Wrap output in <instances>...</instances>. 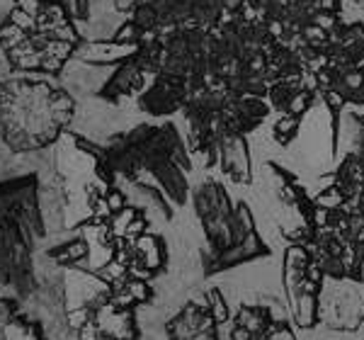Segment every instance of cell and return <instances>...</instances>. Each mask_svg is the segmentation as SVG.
<instances>
[{"mask_svg": "<svg viewBox=\"0 0 364 340\" xmlns=\"http://www.w3.org/2000/svg\"><path fill=\"white\" fill-rule=\"evenodd\" d=\"M321 5H326V8L336 10L338 15H343V8H345V0H321Z\"/></svg>", "mask_w": 364, "mask_h": 340, "instance_id": "26", "label": "cell"}, {"mask_svg": "<svg viewBox=\"0 0 364 340\" xmlns=\"http://www.w3.org/2000/svg\"><path fill=\"white\" fill-rule=\"evenodd\" d=\"M343 80L350 85V90H357V87L364 85V63H357V66H343Z\"/></svg>", "mask_w": 364, "mask_h": 340, "instance_id": "21", "label": "cell"}, {"mask_svg": "<svg viewBox=\"0 0 364 340\" xmlns=\"http://www.w3.org/2000/svg\"><path fill=\"white\" fill-rule=\"evenodd\" d=\"M314 202L318 207H326V209H336V207H343L345 204V197H343V190L336 185V183H328L318 195L314 197Z\"/></svg>", "mask_w": 364, "mask_h": 340, "instance_id": "18", "label": "cell"}, {"mask_svg": "<svg viewBox=\"0 0 364 340\" xmlns=\"http://www.w3.org/2000/svg\"><path fill=\"white\" fill-rule=\"evenodd\" d=\"M323 270V275L331 280H348V265H345L343 255H321L316 257Z\"/></svg>", "mask_w": 364, "mask_h": 340, "instance_id": "16", "label": "cell"}, {"mask_svg": "<svg viewBox=\"0 0 364 340\" xmlns=\"http://www.w3.org/2000/svg\"><path fill=\"white\" fill-rule=\"evenodd\" d=\"M204 302H207V312L211 314V319H214L216 324L228 321V307H226V302L219 289H209L207 294H204Z\"/></svg>", "mask_w": 364, "mask_h": 340, "instance_id": "17", "label": "cell"}, {"mask_svg": "<svg viewBox=\"0 0 364 340\" xmlns=\"http://www.w3.org/2000/svg\"><path fill=\"white\" fill-rule=\"evenodd\" d=\"M216 321L211 319L207 307L190 302L182 307V312L168 321L166 331L168 340H219V331H216Z\"/></svg>", "mask_w": 364, "mask_h": 340, "instance_id": "4", "label": "cell"}, {"mask_svg": "<svg viewBox=\"0 0 364 340\" xmlns=\"http://www.w3.org/2000/svg\"><path fill=\"white\" fill-rule=\"evenodd\" d=\"M331 175H333V183L338 187H345L352 183H364V161L355 154V151H350V154H345L343 161L338 163L336 173H331Z\"/></svg>", "mask_w": 364, "mask_h": 340, "instance_id": "10", "label": "cell"}, {"mask_svg": "<svg viewBox=\"0 0 364 340\" xmlns=\"http://www.w3.org/2000/svg\"><path fill=\"white\" fill-rule=\"evenodd\" d=\"M134 250H136V265H141L149 272L154 270H161L166 265V257H168V250H166V241L156 233H141L139 238H134Z\"/></svg>", "mask_w": 364, "mask_h": 340, "instance_id": "6", "label": "cell"}, {"mask_svg": "<svg viewBox=\"0 0 364 340\" xmlns=\"http://www.w3.org/2000/svg\"><path fill=\"white\" fill-rule=\"evenodd\" d=\"M299 90V87H291L287 83H282V80H277V83L269 85L267 90V102L269 107H272V112L277 115H287V107H289V100L294 97V92Z\"/></svg>", "mask_w": 364, "mask_h": 340, "instance_id": "13", "label": "cell"}, {"mask_svg": "<svg viewBox=\"0 0 364 340\" xmlns=\"http://www.w3.org/2000/svg\"><path fill=\"white\" fill-rule=\"evenodd\" d=\"M8 338L10 340H44V333H42V328H39V324H32V321L17 316V319L8 321Z\"/></svg>", "mask_w": 364, "mask_h": 340, "instance_id": "12", "label": "cell"}, {"mask_svg": "<svg viewBox=\"0 0 364 340\" xmlns=\"http://www.w3.org/2000/svg\"><path fill=\"white\" fill-rule=\"evenodd\" d=\"M348 107H355V110L364 107V85L357 87V90H352V95L348 97Z\"/></svg>", "mask_w": 364, "mask_h": 340, "instance_id": "25", "label": "cell"}, {"mask_svg": "<svg viewBox=\"0 0 364 340\" xmlns=\"http://www.w3.org/2000/svg\"><path fill=\"white\" fill-rule=\"evenodd\" d=\"M340 20H343V15H338L336 10L326 8V5H318V8L311 13V22H314V25H318L321 29H326V32H331V29L336 27Z\"/></svg>", "mask_w": 364, "mask_h": 340, "instance_id": "19", "label": "cell"}, {"mask_svg": "<svg viewBox=\"0 0 364 340\" xmlns=\"http://www.w3.org/2000/svg\"><path fill=\"white\" fill-rule=\"evenodd\" d=\"M267 168L272 170L274 175H277V178L282 180V183H287V185H291V183H299V178L294 173H291V170H287V168H282L279 163H274V161H269L267 163Z\"/></svg>", "mask_w": 364, "mask_h": 340, "instance_id": "24", "label": "cell"}, {"mask_svg": "<svg viewBox=\"0 0 364 340\" xmlns=\"http://www.w3.org/2000/svg\"><path fill=\"white\" fill-rule=\"evenodd\" d=\"M321 102L326 105L328 115H331V154L333 158H338V149H340V119H343V112L348 107V100L343 95H338L336 90H323L321 92Z\"/></svg>", "mask_w": 364, "mask_h": 340, "instance_id": "8", "label": "cell"}, {"mask_svg": "<svg viewBox=\"0 0 364 340\" xmlns=\"http://www.w3.org/2000/svg\"><path fill=\"white\" fill-rule=\"evenodd\" d=\"M321 102V92H311V90H299L294 92V97L289 100V107H287V115H296V117H306V112L316 107Z\"/></svg>", "mask_w": 364, "mask_h": 340, "instance_id": "14", "label": "cell"}, {"mask_svg": "<svg viewBox=\"0 0 364 340\" xmlns=\"http://www.w3.org/2000/svg\"><path fill=\"white\" fill-rule=\"evenodd\" d=\"M299 87H301V90L318 92V73L304 68V71H301V80H299Z\"/></svg>", "mask_w": 364, "mask_h": 340, "instance_id": "23", "label": "cell"}, {"mask_svg": "<svg viewBox=\"0 0 364 340\" xmlns=\"http://www.w3.org/2000/svg\"><path fill=\"white\" fill-rule=\"evenodd\" d=\"M272 314L267 312V309L262 307H240V312L236 314V319H233V326L238 328H245V331H250L252 336H262V333H267L269 324H272Z\"/></svg>", "mask_w": 364, "mask_h": 340, "instance_id": "9", "label": "cell"}, {"mask_svg": "<svg viewBox=\"0 0 364 340\" xmlns=\"http://www.w3.org/2000/svg\"><path fill=\"white\" fill-rule=\"evenodd\" d=\"M267 338L269 340H296L294 331H291L287 321H272L267 328Z\"/></svg>", "mask_w": 364, "mask_h": 340, "instance_id": "22", "label": "cell"}, {"mask_svg": "<svg viewBox=\"0 0 364 340\" xmlns=\"http://www.w3.org/2000/svg\"><path fill=\"white\" fill-rule=\"evenodd\" d=\"M269 255H272V248L262 241L260 233L252 231L243 243L233 245V248L224 250V253H211V250H204L202 267H204V275L211 277V275L226 272V270H233L238 265H245V262L257 260V257H269Z\"/></svg>", "mask_w": 364, "mask_h": 340, "instance_id": "3", "label": "cell"}, {"mask_svg": "<svg viewBox=\"0 0 364 340\" xmlns=\"http://www.w3.org/2000/svg\"><path fill=\"white\" fill-rule=\"evenodd\" d=\"M301 34H304V39H306V44L314 46V49H326L328 42H331L326 29H321L318 25H314V22H311V25L304 29Z\"/></svg>", "mask_w": 364, "mask_h": 340, "instance_id": "20", "label": "cell"}, {"mask_svg": "<svg viewBox=\"0 0 364 340\" xmlns=\"http://www.w3.org/2000/svg\"><path fill=\"white\" fill-rule=\"evenodd\" d=\"M192 204H195L197 219L204 228L211 253H224L233 248L236 245V236H233L236 204L231 202L226 187L219 180H204L192 192Z\"/></svg>", "mask_w": 364, "mask_h": 340, "instance_id": "2", "label": "cell"}, {"mask_svg": "<svg viewBox=\"0 0 364 340\" xmlns=\"http://www.w3.org/2000/svg\"><path fill=\"white\" fill-rule=\"evenodd\" d=\"M73 115L66 90L44 78L0 83V139L13 151L44 149L63 132Z\"/></svg>", "mask_w": 364, "mask_h": 340, "instance_id": "1", "label": "cell"}, {"mask_svg": "<svg viewBox=\"0 0 364 340\" xmlns=\"http://www.w3.org/2000/svg\"><path fill=\"white\" fill-rule=\"evenodd\" d=\"M132 195H136V199L144 207H151L154 212H158L163 216V221L173 219V202L166 197V192L161 190L158 185L144 183V180H134L132 183Z\"/></svg>", "mask_w": 364, "mask_h": 340, "instance_id": "7", "label": "cell"}, {"mask_svg": "<svg viewBox=\"0 0 364 340\" xmlns=\"http://www.w3.org/2000/svg\"><path fill=\"white\" fill-rule=\"evenodd\" d=\"M304 117L296 115H279L272 124V139L277 142L282 149L294 144V139L299 137V129H301Z\"/></svg>", "mask_w": 364, "mask_h": 340, "instance_id": "11", "label": "cell"}, {"mask_svg": "<svg viewBox=\"0 0 364 340\" xmlns=\"http://www.w3.org/2000/svg\"><path fill=\"white\" fill-rule=\"evenodd\" d=\"M216 144H219L221 173L228 175V178L238 185H250L252 163H250L248 137H243V134H226V137L216 139Z\"/></svg>", "mask_w": 364, "mask_h": 340, "instance_id": "5", "label": "cell"}, {"mask_svg": "<svg viewBox=\"0 0 364 340\" xmlns=\"http://www.w3.org/2000/svg\"><path fill=\"white\" fill-rule=\"evenodd\" d=\"M331 61L340 63V66H357V63H364V37L357 39V42H352L348 46H343L340 49V54L336 58H331Z\"/></svg>", "mask_w": 364, "mask_h": 340, "instance_id": "15", "label": "cell"}]
</instances>
